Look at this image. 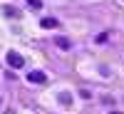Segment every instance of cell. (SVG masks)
<instances>
[{
  "instance_id": "6da1fadb",
  "label": "cell",
  "mask_w": 124,
  "mask_h": 114,
  "mask_svg": "<svg viewBox=\"0 0 124 114\" xmlns=\"http://www.w3.org/2000/svg\"><path fill=\"white\" fill-rule=\"evenodd\" d=\"M8 65L15 67V69H20V67H23V57L15 55V52H8Z\"/></svg>"
},
{
  "instance_id": "7a4b0ae2",
  "label": "cell",
  "mask_w": 124,
  "mask_h": 114,
  "mask_svg": "<svg viewBox=\"0 0 124 114\" xmlns=\"http://www.w3.org/2000/svg\"><path fill=\"white\" fill-rule=\"evenodd\" d=\"M27 79H30V82H45V75H42V72H30Z\"/></svg>"
},
{
  "instance_id": "3957f363",
  "label": "cell",
  "mask_w": 124,
  "mask_h": 114,
  "mask_svg": "<svg viewBox=\"0 0 124 114\" xmlns=\"http://www.w3.org/2000/svg\"><path fill=\"white\" fill-rule=\"evenodd\" d=\"M55 42H57V47H62V50H70V40H67V37H57Z\"/></svg>"
},
{
  "instance_id": "277c9868",
  "label": "cell",
  "mask_w": 124,
  "mask_h": 114,
  "mask_svg": "<svg viewBox=\"0 0 124 114\" xmlns=\"http://www.w3.org/2000/svg\"><path fill=\"white\" fill-rule=\"evenodd\" d=\"M42 27H57V20L55 17H45L42 20Z\"/></svg>"
},
{
  "instance_id": "5b68a950",
  "label": "cell",
  "mask_w": 124,
  "mask_h": 114,
  "mask_svg": "<svg viewBox=\"0 0 124 114\" xmlns=\"http://www.w3.org/2000/svg\"><path fill=\"white\" fill-rule=\"evenodd\" d=\"M27 3H30V5H32V8H37V10H40V8H42V3H40V0H27Z\"/></svg>"
},
{
  "instance_id": "8992f818",
  "label": "cell",
  "mask_w": 124,
  "mask_h": 114,
  "mask_svg": "<svg viewBox=\"0 0 124 114\" xmlns=\"http://www.w3.org/2000/svg\"><path fill=\"white\" fill-rule=\"evenodd\" d=\"M112 114H122V112H112Z\"/></svg>"
}]
</instances>
